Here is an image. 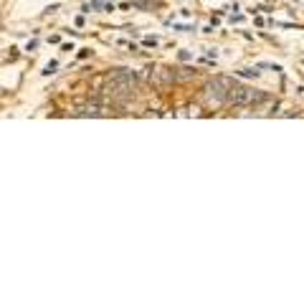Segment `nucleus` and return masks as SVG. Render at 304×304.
I'll list each match as a JSON object with an SVG mask.
<instances>
[{
	"instance_id": "obj_1",
	"label": "nucleus",
	"mask_w": 304,
	"mask_h": 304,
	"mask_svg": "<svg viewBox=\"0 0 304 304\" xmlns=\"http://www.w3.org/2000/svg\"><path fill=\"white\" fill-rule=\"evenodd\" d=\"M228 82L226 79H216V82H211L208 84V99L213 102V104H220V102H228Z\"/></svg>"
}]
</instances>
